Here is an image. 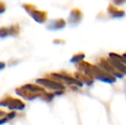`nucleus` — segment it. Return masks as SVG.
<instances>
[{"label":"nucleus","mask_w":126,"mask_h":125,"mask_svg":"<svg viewBox=\"0 0 126 125\" xmlns=\"http://www.w3.org/2000/svg\"><path fill=\"white\" fill-rule=\"evenodd\" d=\"M79 68H81L79 69L82 70L85 75L91 78H95L101 82H106V83H113L116 82L114 76L111 75L107 72L100 69V67H97L95 65H92L86 62H81L79 64Z\"/></svg>","instance_id":"obj_1"},{"label":"nucleus","mask_w":126,"mask_h":125,"mask_svg":"<svg viewBox=\"0 0 126 125\" xmlns=\"http://www.w3.org/2000/svg\"><path fill=\"white\" fill-rule=\"evenodd\" d=\"M99 65L101 67L103 70H105L106 72H107L108 74H110L112 76H118V77H123V75L121 73L118 71L114 67L111 65V63L109 62V60H106V59H100L99 62Z\"/></svg>","instance_id":"obj_2"},{"label":"nucleus","mask_w":126,"mask_h":125,"mask_svg":"<svg viewBox=\"0 0 126 125\" xmlns=\"http://www.w3.org/2000/svg\"><path fill=\"white\" fill-rule=\"evenodd\" d=\"M39 82H41L40 83H42L43 85L47 86V87L51 89H55V90H63V89H64V87L60 83H56V82H51V81H47V80H40Z\"/></svg>","instance_id":"obj_3"},{"label":"nucleus","mask_w":126,"mask_h":125,"mask_svg":"<svg viewBox=\"0 0 126 125\" xmlns=\"http://www.w3.org/2000/svg\"><path fill=\"white\" fill-rule=\"evenodd\" d=\"M108 60H109V62L111 63V65H112L119 73H121L122 75H123V74L126 75V65L125 63L119 62V61L111 60V59H108Z\"/></svg>","instance_id":"obj_4"},{"label":"nucleus","mask_w":126,"mask_h":125,"mask_svg":"<svg viewBox=\"0 0 126 125\" xmlns=\"http://www.w3.org/2000/svg\"><path fill=\"white\" fill-rule=\"evenodd\" d=\"M108 12L110 13V15H111L113 17H121L125 15V12L123 10H119L117 8H113V7L110 6V8L108 9Z\"/></svg>","instance_id":"obj_5"},{"label":"nucleus","mask_w":126,"mask_h":125,"mask_svg":"<svg viewBox=\"0 0 126 125\" xmlns=\"http://www.w3.org/2000/svg\"><path fill=\"white\" fill-rule=\"evenodd\" d=\"M76 76L79 77V79L81 78V80H79V82H85V83H87L88 85H92L94 82L93 79L91 78V77L88 76V75H82V74H80V73H76Z\"/></svg>","instance_id":"obj_6"},{"label":"nucleus","mask_w":126,"mask_h":125,"mask_svg":"<svg viewBox=\"0 0 126 125\" xmlns=\"http://www.w3.org/2000/svg\"><path fill=\"white\" fill-rule=\"evenodd\" d=\"M84 54L83 53H80V54H76V55L74 56L71 59L72 63H76V62H81L83 58H84Z\"/></svg>","instance_id":"obj_7"},{"label":"nucleus","mask_w":126,"mask_h":125,"mask_svg":"<svg viewBox=\"0 0 126 125\" xmlns=\"http://www.w3.org/2000/svg\"><path fill=\"white\" fill-rule=\"evenodd\" d=\"M123 57H125V58L126 59V53H125V54H124V55H123Z\"/></svg>","instance_id":"obj_8"}]
</instances>
